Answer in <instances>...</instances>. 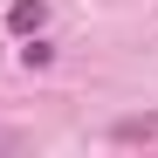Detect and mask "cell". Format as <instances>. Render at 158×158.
Masks as SVG:
<instances>
[{"mask_svg": "<svg viewBox=\"0 0 158 158\" xmlns=\"http://www.w3.org/2000/svg\"><path fill=\"white\" fill-rule=\"evenodd\" d=\"M7 28L14 35H41L48 28V7H41V0H14V7H7Z\"/></svg>", "mask_w": 158, "mask_h": 158, "instance_id": "6da1fadb", "label": "cell"}, {"mask_svg": "<svg viewBox=\"0 0 158 158\" xmlns=\"http://www.w3.org/2000/svg\"><path fill=\"white\" fill-rule=\"evenodd\" d=\"M21 41H28V48H21V62H28V69H48V62H55V48H48L41 35H21Z\"/></svg>", "mask_w": 158, "mask_h": 158, "instance_id": "3957f363", "label": "cell"}, {"mask_svg": "<svg viewBox=\"0 0 158 158\" xmlns=\"http://www.w3.org/2000/svg\"><path fill=\"white\" fill-rule=\"evenodd\" d=\"M110 138H117V144H158V117H124Z\"/></svg>", "mask_w": 158, "mask_h": 158, "instance_id": "7a4b0ae2", "label": "cell"}]
</instances>
